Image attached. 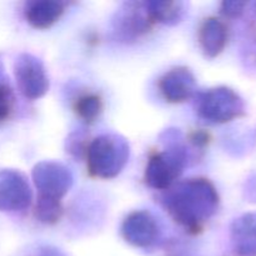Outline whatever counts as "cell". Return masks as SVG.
<instances>
[{
    "label": "cell",
    "mask_w": 256,
    "mask_h": 256,
    "mask_svg": "<svg viewBox=\"0 0 256 256\" xmlns=\"http://www.w3.org/2000/svg\"><path fill=\"white\" fill-rule=\"evenodd\" d=\"M192 142L195 146H205L209 142V135L204 132H195L192 135Z\"/></svg>",
    "instance_id": "cell-19"
},
{
    "label": "cell",
    "mask_w": 256,
    "mask_h": 256,
    "mask_svg": "<svg viewBox=\"0 0 256 256\" xmlns=\"http://www.w3.org/2000/svg\"><path fill=\"white\" fill-rule=\"evenodd\" d=\"M168 214L186 232L196 234L216 212L220 198L216 188L204 178L172 185L162 198Z\"/></svg>",
    "instance_id": "cell-1"
},
{
    "label": "cell",
    "mask_w": 256,
    "mask_h": 256,
    "mask_svg": "<svg viewBox=\"0 0 256 256\" xmlns=\"http://www.w3.org/2000/svg\"><path fill=\"white\" fill-rule=\"evenodd\" d=\"M154 22L145 9V2H124L112 18V34L122 42H134L152 30Z\"/></svg>",
    "instance_id": "cell-5"
},
{
    "label": "cell",
    "mask_w": 256,
    "mask_h": 256,
    "mask_svg": "<svg viewBox=\"0 0 256 256\" xmlns=\"http://www.w3.org/2000/svg\"><path fill=\"white\" fill-rule=\"evenodd\" d=\"M39 198L62 200L72 185V175L65 165L56 162H42L32 172Z\"/></svg>",
    "instance_id": "cell-7"
},
{
    "label": "cell",
    "mask_w": 256,
    "mask_h": 256,
    "mask_svg": "<svg viewBox=\"0 0 256 256\" xmlns=\"http://www.w3.org/2000/svg\"><path fill=\"white\" fill-rule=\"evenodd\" d=\"M245 2H222V12L228 18H238L244 12Z\"/></svg>",
    "instance_id": "cell-18"
},
{
    "label": "cell",
    "mask_w": 256,
    "mask_h": 256,
    "mask_svg": "<svg viewBox=\"0 0 256 256\" xmlns=\"http://www.w3.org/2000/svg\"><path fill=\"white\" fill-rule=\"evenodd\" d=\"M32 200V188L24 174L12 169L0 170V212H24Z\"/></svg>",
    "instance_id": "cell-8"
},
{
    "label": "cell",
    "mask_w": 256,
    "mask_h": 256,
    "mask_svg": "<svg viewBox=\"0 0 256 256\" xmlns=\"http://www.w3.org/2000/svg\"><path fill=\"white\" fill-rule=\"evenodd\" d=\"M34 214L40 222L48 225L55 224L59 222L62 215V200L45 199V198L38 196Z\"/></svg>",
    "instance_id": "cell-16"
},
{
    "label": "cell",
    "mask_w": 256,
    "mask_h": 256,
    "mask_svg": "<svg viewBox=\"0 0 256 256\" xmlns=\"http://www.w3.org/2000/svg\"><path fill=\"white\" fill-rule=\"evenodd\" d=\"M65 12L64 2L58 0H35L25 5L26 22L35 29H49Z\"/></svg>",
    "instance_id": "cell-13"
},
{
    "label": "cell",
    "mask_w": 256,
    "mask_h": 256,
    "mask_svg": "<svg viewBox=\"0 0 256 256\" xmlns=\"http://www.w3.org/2000/svg\"><path fill=\"white\" fill-rule=\"evenodd\" d=\"M14 75L19 92L29 100H38L49 90V76L44 64L36 56L22 52L14 64Z\"/></svg>",
    "instance_id": "cell-6"
},
{
    "label": "cell",
    "mask_w": 256,
    "mask_h": 256,
    "mask_svg": "<svg viewBox=\"0 0 256 256\" xmlns=\"http://www.w3.org/2000/svg\"><path fill=\"white\" fill-rule=\"evenodd\" d=\"M244 102L238 92L226 86L214 88L195 96V110L202 119L224 124L244 114Z\"/></svg>",
    "instance_id": "cell-3"
},
{
    "label": "cell",
    "mask_w": 256,
    "mask_h": 256,
    "mask_svg": "<svg viewBox=\"0 0 256 256\" xmlns=\"http://www.w3.org/2000/svg\"><path fill=\"white\" fill-rule=\"evenodd\" d=\"M228 36L229 32L225 22L218 18L210 16L200 25L198 39L205 56L216 58L226 46Z\"/></svg>",
    "instance_id": "cell-12"
},
{
    "label": "cell",
    "mask_w": 256,
    "mask_h": 256,
    "mask_svg": "<svg viewBox=\"0 0 256 256\" xmlns=\"http://www.w3.org/2000/svg\"><path fill=\"white\" fill-rule=\"evenodd\" d=\"M122 235L129 244L136 248H150L160 236L156 219L145 210H138L125 218L122 225Z\"/></svg>",
    "instance_id": "cell-9"
},
{
    "label": "cell",
    "mask_w": 256,
    "mask_h": 256,
    "mask_svg": "<svg viewBox=\"0 0 256 256\" xmlns=\"http://www.w3.org/2000/svg\"><path fill=\"white\" fill-rule=\"evenodd\" d=\"M145 9L152 22L175 25L182 22L185 15V5L172 0H152L145 2Z\"/></svg>",
    "instance_id": "cell-14"
},
{
    "label": "cell",
    "mask_w": 256,
    "mask_h": 256,
    "mask_svg": "<svg viewBox=\"0 0 256 256\" xmlns=\"http://www.w3.org/2000/svg\"><path fill=\"white\" fill-rule=\"evenodd\" d=\"M130 148L120 135L106 134L95 138L86 149L88 172L98 179L118 176L129 160Z\"/></svg>",
    "instance_id": "cell-2"
},
{
    "label": "cell",
    "mask_w": 256,
    "mask_h": 256,
    "mask_svg": "<svg viewBox=\"0 0 256 256\" xmlns=\"http://www.w3.org/2000/svg\"><path fill=\"white\" fill-rule=\"evenodd\" d=\"M230 235L235 254L256 256V212H248L235 219Z\"/></svg>",
    "instance_id": "cell-11"
},
{
    "label": "cell",
    "mask_w": 256,
    "mask_h": 256,
    "mask_svg": "<svg viewBox=\"0 0 256 256\" xmlns=\"http://www.w3.org/2000/svg\"><path fill=\"white\" fill-rule=\"evenodd\" d=\"M15 96L9 79L4 72V65L0 59V122H5L12 116L14 112Z\"/></svg>",
    "instance_id": "cell-17"
},
{
    "label": "cell",
    "mask_w": 256,
    "mask_h": 256,
    "mask_svg": "<svg viewBox=\"0 0 256 256\" xmlns=\"http://www.w3.org/2000/svg\"><path fill=\"white\" fill-rule=\"evenodd\" d=\"M159 90L168 102L179 104L186 102L196 92L194 74L188 68H174L160 78Z\"/></svg>",
    "instance_id": "cell-10"
},
{
    "label": "cell",
    "mask_w": 256,
    "mask_h": 256,
    "mask_svg": "<svg viewBox=\"0 0 256 256\" xmlns=\"http://www.w3.org/2000/svg\"><path fill=\"white\" fill-rule=\"evenodd\" d=\"M186 150L182 144H172L149 158L145 169V182L149 188L166 192L184 172Z\"/></svg>",
    "instance_id": "cell-4"
},
{
    "label": "cell",
    "mask_w": 256,
    "mask_h": 256,
    "mask_svg": "<svg viewBox=\"0 0 256 256\" xmlns=\"http://www.w3.org/2000/svg\"><path fill=\"white\" fill-rule=\"evenodd\" d=\"M32 256H65V255L62 254L60 250L54 249V248H50V246H45V248H40V249H38Z\"/></svg>",
    "instance_id": "cell-20"
},
{
    "label": "cell",
    "mask_w": 256,
    "mask_h": 256,
    "mask_svg": "<svg viewBox=\"0 0 256 256\" xmlns=\"http://www.w3.org/2000/svg\"><path fill=\"white\" fill-rule=\"evenodd\" d=\"M74 112L82 122L92 124L102 112V100L96 94H86L75 102Z\"/></svg>",
    "instance_id": "cell-15"
}]
</instances>
